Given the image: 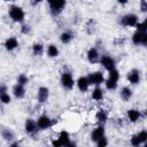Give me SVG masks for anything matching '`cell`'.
Returning <instances> with one entry per match:
<instances>
[{"instance_id": "52a82bcc", "label": "cell", "mask_w": 147, "mask_h": 147, "mask_svg": "<svg viewBox=\"0 0 147 147\" xmlns=\"http://www.w3.org/2000/svg\"><path fill=\"white\" fill-rule=\"evenodd\" d=\"M132 42L136 46H147V33L146 32H139L136 30V32L132 34Z\"/></svg>"}, {"instance_id": "5b68a950", "label": "cell", "mask_w": 147, "mask_h": 147, "mask_svg": "<svg viewBox=\"0 0 147 147\" xmlns=\"http://www.w3.org/2000/svg\"><path fill=\"white\" fill-rule=\"evenodd\" d=\"M87 79H88V83L90 85H94V86H99L101 85L102 83H105V76L101 71H93V72H90L87 76Z\"/></svg>"}, {"instance_id": "30bf717a", "label": "cell", "mask_w": 147, "mask_h": 147, "mask_svg": "<svg viewBox=\"0 0 147 147\" xmlns=\"http://www.w3.org/2000/svg\"><path fill=\"white\" fill-rule=\"evenodd\" d=\"M126 78L129 80L130 84L132 85H138L141 80V74H140V70L139 69H131L127 75H126Z\"/></svg>"}, {"instance_id": "4dcf8cb0", "label": "cell", "mask_w": 147, "mask_h": 147, "mask_svg": "<svg viewBox=\"0 0 147 147\" xmlns=\"http://www.w3.org/2000/svg\"><path fill=\"white\" fill-rule=\"evenodd\" d=\"M136 28H137V31H139V32H146V30H147V24H146V21L138 22V23L136 24Z\"/></svg>"}, {"instance_id": "f546056e", "label": "cell", "mask_w": 147, "mask_h": 147, "mask_svg": "<svg viewBox=\"0 0 147 147\" xmlns=\"http://www.w3.org/2000/svg\"><path fill=\"white\" fill-rule=\"evenodd\" d=\"M130 144H131L132 146H134V147H139V146H141V145H142L137 133H136V134H133V136L131 137V139H130Z\"/></svg>"}, {"instance_id": "9c48e42d", "label": "cell", "mask_w": 147, "mask_h": 147, "mask_svg": "<svg viewBox=\"0 0 147 147\" xmlns=\"http://www.w3.org/2000/svg\"><path fill=\"white\" fill-rule=\"evenodd\" d=\"M99 62H100L101 65H102L106 70H108V71L116 68V61L114 60V57H111V56H109V55H102V56H100Z\"/></svg>"}, {"instance_id": "d6986e66", "label": "cell", "mask_w": 147, "mask_h": 147, "mask_svg": "<svg viewBox=\"0 0 147 147\" xmlns=\"http://www.w3.org/2000/svg\"><path fill=\"white\" fill-rule=\"evenodd\" d=\"M95 119L100 125H103L108 119V111L106 109H103V108L98 109V111L95 114Z\"/></svg>"}, {"instance_id": "ffe728a7", "label": "cell", "mask_w": 147, "mask_h": 147, "mask_svg": "<svg viewBox=\"0 0 147 147\" xmlns=\"http://www.w3.org/2000/svg\"><path fill=\"white\" fill-rule=\"evenodd\" d=\"M119 95H121V99L123 101H129L132 98L133 92H132V90L129 86H123L121 88V91H119Z\"/></svg>"}, {"instance_id": "ac0fdd59", "label": "cell", "mask_w": 147, "mask_h": 147, "mask_svg": "<svg viewBox=\"0 0 147 147\" xmlns=\"http://www.w3.org/2000/svg\"><path fill=\"white\" fill-rule=\"evenodd\" d=\"M25 86L24 85H21L18 83H16L14 86H13V94L16 99H23L25 96Z\"/></svg>"}, {"instance_id": "e575fe53", "label": "cell", "mask_w": 147, "mask_h": 147, "mask_svg": "<svg viewBox=\"0 0 147 147\" xmlns=\"http://www.w3.org/2000/svg\"><path fill=\"white\" fill-rule=\"evenodd\" d=\"M140 10H141V13H146L147 11V2H146V0H142L141 1V3H140Z\"/></svg>"}, {"instance_id": "d590c367", "label": "cell", "mask_w": 147, "mask_h": 147, "mask_svg": "<svg viewBox=\"0 0 147 147\" xmlns=\"http://www.w3.org/2000/svg\"><path fill=\"white\" fill-rule=\"evenodd\" d=\"M3 92H8V88H7V86L6 85H0V94L1 93H3Z\"/></svg>"}, {"instance_id": "7c38bea8", "label": "cell", "mask_w": 147, "mask_h": 147, "mask_svg": "<svg viewBox=\"0 0 147 147\" xmlns=\"http://www.w3.org/2000/svg\"><path fill=\"white\" fill-rule=\"evenodd\" d=\"M49 98V88L46 86H40L37 91V101L39 103H46Z\"/></svg>"}, {"instance_id": "44dd1931", "label": "cell", "mask_w": 147, "mask_h": 147, "mask_svg": "<svg viewBox=\"0 0 147 147\" xmlns=\"http://www.w3.org/2000/svg\"><path fill=\"white\" fill-rule=\"evenodd\" d=\"M103 95H105V92L102 90V87L99 85V86H95L92 91V99L95 100V101H101L103 99Z\"/></svg>"}, {"instance_id": "277c9868", "label": "cell", "mask_w": 147, "mask_h": 147, "mask_svg": "<svg viewBox=\"0 0 147 147\" xmlns=\"http://www.w3.org/2000/svg\"><path fill=\"white\" fill-rule=\"evenodd\" d=\"M60 83H61V86L67 91L72 90L75 84H76V82H75V79H74V77H72V75L70 72H63L61 75Z\"/></svg>"}, {"instance_id": "ab89813d", "label": "cell", "mask_w": 147, "mask_h": 147, "mask_svg": "<svg viewBox=\"0 0 147 147\" xmlns=\"http://www.w3.org/2000/svg\"><path fill=\"white\" fill-rule=\"evenodd\" d=\"M140 1H142V0H140Z\"/></svg>"}, {"instance_id": "e0dca14e", "label": "cell", "mask_w": 147, "mask_h": 147, "mask_svg": "<svg viewBox=\"0 0 147 147\" xmlns=\"http://www.w3.org/2000/svg\"><path fill=\"white\" fill-rule=\"evenodd\" d=\"M103 136H106V131H105V127H103V125H100L99 124V126H96L92 132H91V140L93 141V142H95V141H98L101 137H103Z\"/></svg>"}, {"instance_id": "7402d4cb", "label": "cell", "mask_w": 147, "mask_h": 147, "mask_svg": "<svg viewBox=\"0 0 147 147\" xmlns=\"http://www.w3.org/2000/svg\"><path fill=\"white\" fill-rule=\"evenodd\" d=\"M72 39H74V34L70 31H64V32H62L60 34V41L62 44H64V45L70 44L72 41Z\"/></svg>"}, {"instance_id": "8fae6325", "label": "cell", "mask_w": 147, "mask_h": 147, "mask_svg": "<svg viewBox=\"0 0 147 147\" xmlns=\"http://www.w3.org/2000/svg\"><path fill=\"white\" fill-rule=\"evenodd\" d=\"M24 129H25V132L30 136H34L38 131H39V127L37 125V122L32 118H28L24 123Z\"/></svg>"}, {"instance_id": "4316f807", "label": "cell", "mask_w": 147, "mask_h": 147, "mask_svg": "<svg viewBox=\"0 0 147 147\" xmlns=\"http://www.w3.org/2000/svg\"><path fill=\"white\" fill-rule=\"evenodd\" d=\"M10 101H11V96L9 95L8 92H3V93L0 94V102L1 103L8 105V103H10Z\"/></svg>"}, {"instance_id": "484cf974", "label": "cell", "mask_w": 147, "mask_h": 147, "mask_svg": "<svg viewBox=\"0 0 147 147\" xmlns=\"http://www.w3.org/2000/svg\"><path fill=\"white\" fill-rule=\"evenodd\" d=\"M105 85H106V88L109 90V91H114L117 88L118 84H117V80H114V79H110L108 78L107 80L105 79Z\"/></svg>"}, {"instance_id": "2e32d148", "label": "cell", "mask_w": 147, "mask_h": 147, "mask_svg": "<svg viewBox=\"0 0 147 147\" xmlns=\"http://www.w3.org/2000/svg\"><path fill=\"white\" fill-rule=\"evenodd\" d=\"M126 115H127V118H129V121L131 122V123H137V122H139L140 119H141V111L140 110H138V109H134V108H131V109H129L127 110V113H126Z\"/></svg>"}, {"instance_id": "f1b7e54d", "label": "cell", "mask_w": 147, "mask_h": 147, "mask_svg": "<svg viewBox=\"0 0 147 147\" xmlns=\"http://www.w3.org/2000/svg\"><path fill=\"white\" fill-rule=\"evenodd\" d=\"M109 74H108V78H110V79H114V80H117L118 82V79H119V71L115 68V69H111V70H109L108 71Z\"/></svg>"}, {"instance_id": "4fadbf2b", "label": "cell", "mask_w": 147, "mask_h": 147, "mask_svg": "<svg viewBox=\"0 0 147 147\" xmlns=\"http://www.w3.org/2000/svg\"><path fill=\"white\" fill-rule=\"evenodd\" d=\"M86 56H87L88 62L92 63V64L98 63L99 60H100V53H99V51L96 49V47H91V48L87 51Z\"/></svg>"}, {"instance_id": "1f68e13d", "label": "cell", "mask_w": 147, "mask_h": 147, "mask_svg": "<svg viewBox=\"0 0 147 147\" xmlns=\"http://www.w3.org/2000/svg\"><path fill=\"white\" fill-rule=\"evenodd\" d=\"M137 134H138V137H139V139H140L141 144H142V145H145V144H146V141H147V131H146V130H141V131H140V132H138Z\"/></svg>"}, {"instance_id": "603a6c76", "label": "cell", "mask_w": 147, "mask_h": 147, "mask_svg": "<svg viewBox=\"0 0 147 147\" xmlns=\"http://www.w3.org/2000/svg\"><path fill=\"white\" fill-rule=\"evenodd\" d=\"M1 136H2V138H3L6 141H8V142H11V141L15 139V133H14V131H13L11 129H3V130L1 131Z\"/></svg>"}, {"instance_id": "6da1fadb", "label": "cell", "mask_w": 147, "mask_h": 147, "mask_svg": "<svg viewBox=\"0 0 147 147\" xmlns=\"http://www.w3.org/2000/svg\"><path fill=\"white\" fill-rule=\"evenodd\" d=\"M8 15L11 18V21H14L16 23H23L24 18H25V13H24L23 8L17 6V5H13L9 7Z\"/></svg>"}, {"instance_id": "3957f363", "label": "cell", "mask_w": 147, "mask_h": 147, "mask_svg": "<svg viewBox=\"0 0 147 147\" xmlns=\"http://www.w3.org/2000/svg\"><path fill=\"white\" fill-rule=\"evenodd\" d=\"M48 6H49V9H51V13L56 16V15H60L63 9L65 8V5H67V0H46Z\"/></svg>"}, {"instance_id": "7a4b0ae2", "label": "cell", "mask_w": 147, "mask_h": 147, "mask_svg": "<svg viewBox=\"0 0 147 147\" xmlns=\"http://www.w3.org/2000/svg\"><path fill=\"white\" fill-rule=\"evenodd\" d=\"M52 145L55 147H61V146H76V142L70 139V134L68 131H61L59 133V137L56 140L52 141Z\"/></svg>"}, {"instance_id": "d4e9b609", "label": "cell", "mask_w": 147, "mask_h": 147, "mask_svg": "<svg viewBox=\"0 0 147 147\" xmlns=\"http://www.w3.org/2000/svg\"><path fill=\"white\" fill-rule=\"evenodd\" d=\"M59 54H60V51H59L57 46H55L53 44H51V45L47 46V56L48 57L54 59V57H57Z\"/></svg>"}, {"instance_id": "ba28073f", "label": "cell", "mask_w": 147, "mask_h": 147, "mask_svg": "<svg viewBox=\"0 0 147 147\" xmlns=\"http://www.w3.org/2000/svg\"><path fill=\"white\" fill-rule=\"evenodd\" d=\"M36 122H37L39 130H47L51 126H53V119L47 115H40Z\"/></svg>"}, {"instance_id": "cb8c5ba5", "label": "cell", "mask_w": 147, "mask_h": 147, "mask_svg": "<svg viewBox=\"0 0 147 147\" xmlns=\"http://www.w3.org/2000/svg\"><path fill=\"white\" fill-rule=\"evenodd\" d=\"M44 45L41 42H34L32 45V54L34 56H41L44 54Z\"/></svg>"}, {"instance_id": "8d00e7d4", "label": "cell", "mask_w": 147, "mask_h": 147, "mask_svg": "<svg viewBox=\"0 0 147 147\" xmlns=\"http://www.w3.org/2000/svg\"><path fill=\"white\" fill-rule=\"evenodd\" d=\"M44 0H31V3L33 5V6H36V5H38V3H40V2H42Z\"/></svg>"}, {"instance_id": "836d02e7", "label": "cell", "mask_w": 147, "mask_h": 147, "mask_svg": "<svg viewBox=\"0 0 147 147\" xmlns=\"http://www.w3.org/2000/svg\"><path fill=\"white\" fill-rule=\"evenodd\" d=\"M30 31H31V26H30V25H28V24H22V26H21V32H22L23 34H28Z\"/></svg>"}, {"instance_id": "83f0119b", "label": "cell", "mask_w": 147, "mask_h": 147, "mask_svg": "<svg viewBox=\"0 0 147 147\" xmlns=\"http://www.w3.org/2000/svg\"><path fill=\"white\" fill-rule=\"evenodd\" d=\"M16 83H18V84L25 86V85L29 84V77H28L25 74H21V75H18V77H17V79H16Z\"/></svg>"}, {"instance_id": "9a60e30c", "label": "cell", "mask_w": 147, "mask_h": 147, "mask_svg": "<svg viewBox=\"0 0 147 147\" xmlns=\"http://www.w3.org/2000/svg\"><path fill=\"white\" fill-rule=\"evenodd\" d=\"M3 46H5L6 51L13 52V51H15V49L18 47V40H17L16 37H9V38H7V39L5 40Z\"/></svg>"}, {"instance_id": "f35d334b", "label": "cell", "mask_w": 147, "mask_h": 147, "mask_svg": "<svg viewBox=\"0 0 147 147\" xmlns=\"http://www.w3.org/2000/svg\"><path fill=\"white\" fill-rule=\"evenodd\" d=\"M3 1H7V2H9V1H14V0H3Z\"/></svg>"}, {"instance_id": "74e56055", "label": "cell", "mask_w": 147, "mask_h": 147, "mask_svg": "<svg viewBox=\"0 0 147 147\" xmlns=\"http://www.w3.org/2000/svg\"><path fill=\"white\" fill-rule=\"evenodd\" d=\"M117 2H118L119 5H126V3L129 2V0H117Z\"/></svg>"}, {"instance_id": "5bb4252c", "label": "cell", "mask_w": 147, "mask_h": 147, "mask_svg": "<svg viewBox=\"0 0 147 147\" xmlns=\"http://www.w3.org/2000/svg\"><path fill=\"white\" fill-rule=\"evenodd\" d=\"M76 85H77L78 90H79L82 93L87 92V91H88V88H90V86H91V85H90V83H88V79H87V77H86V76H80V77L77 79Z\"/></svg>"}, {"instance_id": "8992f818", "label": "cell", "mask_w": 147, "mask_h": 147, "mask_svg": "<svg viewBox=\"0 0 147 147\" xmlns=\"http://www.w3.org/2000/svg\"><path fill=\"white\" fill-rule=\"evenodd\" d=\"M139 22V18L136 14H126L124 16H122V18L119 20V24L122 26L129 28V26H136V24Z\"/></svg>"}, {"instance_id": "d6a6232c", "label": "cell", "mask_w": 147, "mask_h": 147, "mask_svg": "<svg viewBox=\"0 0 147 147\" xmlns=\"http://www.w3.org/2000/svg\"><path fill=\"white\" fill-rule=\"evenodd\" d=\"M94 144H95L98 147H106V146L108 145V140H107L106 136H103V137H101L98 141H95Z\"/></svg>"}]
</instances>
